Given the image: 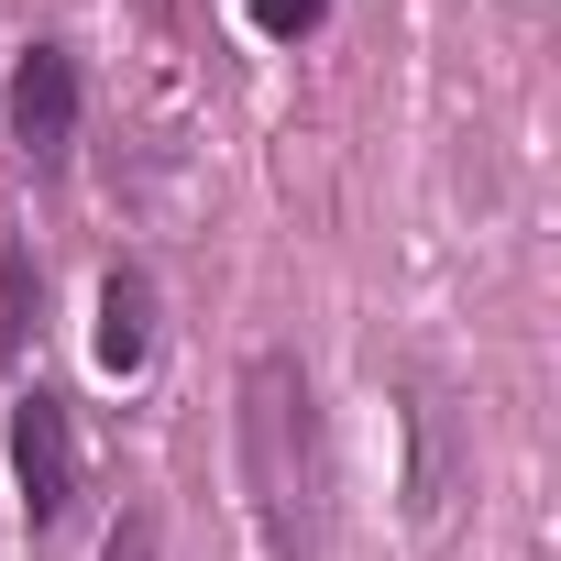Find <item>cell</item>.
Masks as SVG:
<instances>
[{"label":"cell","instance_id":"2","mask_svg":"<svg viewBox=\"0 0 561 561\" xmlns=\"http://www.w3.org/2000/svg\"><path fill=\"white\" fill-rule=\"evenodd\" d=\"M12 484H23V517L34 528H56L67 506H78V419H67V397H12Z\"/></svg>","mask_w":561,"mask_h":561},{"label":"cell","instance_id":"3","mask_svg":"<svg viewBox=\"0 0 561 561\" xmlns=\"http://www.w3.org/2000/svg\"><path fill=\"white\" fill-rule=\"evenodd\" d=\"M12 144L34 165H67V144H78V56L67 45H34L12 67Z\"/></svg>","mask_w":561,"mask_h":561},{"label":"cell","instance_id":"6","mask_svg":"<svg viewBox=\"0 0 561 561\" xmlns=\"http://www.w3.org/2000/svg\"><path fill=\"white\" fill-rule=\"evenodd\" d=\"M100 561H154V506H122V528H111Z\"/></svg>","mask_w":561,"mask_h":561},{"label":"cell","instance_id":"4","mask_svg":"<svg viewBox=\"0 0 561 561\" xmlns=\"http://www.w3.org/2000/svg\"><path fill=\"white\" fill-rule=\"evenodd\" d=\"M100 364L111 375H144L154 364V275L144 264H122L111 287H100Z\"/></svg>","mask_w":561,"mask_h":561},{"label":"cell","instance_id":"1","mask_svg":"<svg viewBox=\"0 0 561 561\" xmlns=\"http://www.w3.org/2000/svg\"><path fill=\"white\" fill-rule=\"evenodd\" d=\"M231 451H242V495L275 561H320V517H331V440H320V397L298 353H253L231 386Z\"/></svg>","mask_w":561,"mask_h":561},{"label":"cell","instance_id":"7","mask_svg":"<svg viewBox=\"0 0 561 561\" xmlns=\"http://www.w3.org/2000/svg\"><path fill=\"white\" fill-rule=\"evenodd\" d=\"M154 12H176V0H154Z\"/></svg>","mask_w":561,"mask_h":561},{"label":"cell","instance_id":"5","mask_svg":"<svg viewBox=\"0 0 561 561\" xmlns=\"http://www.w3.org/2000/svg\"><path fill=\"white\" fill-rule=\"evenodd\" d=\"M242 12H253V34L298 45V34H320V23H331V0H242Z\"/></svg>","mask_w":561,"mask_h":561}]
</instances>
